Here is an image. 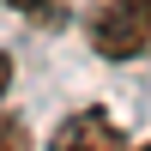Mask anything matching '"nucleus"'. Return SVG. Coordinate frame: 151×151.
Wrapping results in <instances>:
<instances>
[{"mask_svg":"<svg viewBox=\"0 0 151 151\" xmlns=\"http://www.w3.org/2000/svg\"><path fill=\"white\" fill-rule=\"evenodd\" d=\"M0 151H30V127L12 109H0Z\"/></svg>","mask_w":151,"mask_h":151,"instance_id":"nucleus-3","label":"nucleus"},{"mask_svg":"<svg viewBox=\"0 0 151 151\" xmlns=\"http://www.w3.org/2000/svg\"><path fill=\"white\" fill-rule=\"evenodd\" d=\"M85 36L103 60H139L151 48V0H91Z\"/></svg>","mask_w":151,"mask_h":151,"instance_id":"nucleus-1","label":"nucleus"},{"mask_svg":"<svg viewBox=\"0 0 151 151\" xmlns=\"http://www.w3.org/2000/svg\"><path fill=\"white\" fill-rule=\"evenodd\" d=\"M48 151H127V133H121L103 109H73L55 127V145Z\"/></svg>","mask_w":151,"mask_h":151,"instance_id":"nucleus-2","label":"nucleus"},{"mask_svg":"<svg viewBox=\"0 0 151 151\" xmlns=\"http://www.w3.org/2000/svg\"><path fill=\"white\" fill-rule=\"evenodd\" d=\"M6 6H12V12H24V18H42V24H48V18L60 12V0H6Z\"/></svg>","mask_w":151,"mask_h":151,"instance_id":"nucleus-4","label":"nucleus"},{"mask_svg":"<svg viewBox=\"0 0 151 151\" xmlns=\"http://www.w3.org/2000/svg\"><path fill=\"white\" fill-rule=\"evenodd\" d=\"M6 91H12V55L0 48V97H6Z\"/></svg>","mask_w":151,"mask_h":151,"instance_id":"nucleus-5","label":"nucleus"},{"mask_svg":"<svg viewBox=\"0 0 151 151\" xmlns=\"http://www.w3.org/2000/svg\"><path fill=\"white\" fill-rule=\"evenodd\" d=\"M145 151H151V145H145Z\"/></svg>","mask_w":151,"mask_h":151,"instance_id":"nucleus-6","label":"nucleus"}]
</instances>
